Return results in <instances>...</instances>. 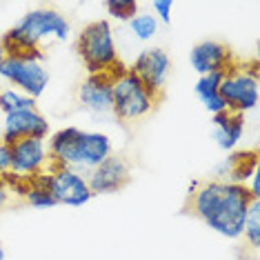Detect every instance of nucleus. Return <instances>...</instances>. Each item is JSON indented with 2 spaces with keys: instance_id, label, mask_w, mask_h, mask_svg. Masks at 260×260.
Wrapping results in <instances>:
<instances>
[{
  "instance_id": "f257e3e1",
  "label": "nucleus",
  "mask_w": 260,
  "mask_h": 260,
  "mask_svg": "<svg viewBox=\"0 0 260 260\" xmlns=\"http://www.w3.org/2000/svg\"><path fill=\"white\" fill-rule=\"evenodd\" d=\"M253 200L256 198L251 196L247 185L222 180H198L189 189L182 211L203 220L216 234L236 240L242 236Z\"/></svg>"
},
{
  "instance_id": "f03ea898",
  "label": "nucleus",
  "mask_w": 260,
  "mask_h": 260,
  "mask_svg": "<svg viewBox=\"0 0 260 260\" xmlns=\"http://www.w3.org/2000/svg\"><path fill=\"white\" fill-rule=\"evenodd\" d=\"M67 18L58 14L56 9H34L20 18L16 27H11L0 40L5 56L7 58H25V60L40 62L45 58L40 43L47 38L67 40L69 38Z\"/></svg>"
},
{
  "instance_id": "7ed1b4c3",
  "label": "nucleus",
  "mask_w": 260,
  "mask_h": 260,
  "mask_svg": "<svg viewBox=\"0 0 260 260\" xmlns=\"http://www.w3.org/2000/svg\"><path fill=\"white\" fill-rule=\"evenodd\" d=\"M111 153V143L105 134L82 132L78 127H64L49 140L51 162L58 167L93 169Z\"/></svg>"
},
{
  "instance_id": "20e7f679",
  "label": "nucleus",
  "mask_w": 260,
  "mask_h": 260,
  "mask_svg": "<svg viewBox=\"0 0 260 260\" xmlns=\"http://www.w3.org/2000/svg\"><path fill=\"white\" fill-rule=\"evenodd\" d=\"M76 54L85 64V69L91 74L109 72L120 64L114 45V34L107 20H93L80 29L76 38Z\"/></svg>"
},
{
  "instance_id": "39448f33",
  "label": "nucleus",
  "mask_w": 260,
  "mask_h": 260,
  "mask_svg": "<svg viewBox=\"0 0 260 260\" xmlns=\"http://www.w3.org/2000/svg\"><path fill=\"white\" fill-rule=\"evenodd\" d=\"M111 111L120 122H136L143 120L158 107V100L145 89V85L138 80V76H134L127 69V74H122L120 78L114 82L111 89Z\"/></svg>"
},
{
  "instance_id": "423d86ee",
  "label": "nucleus",
  "mask_w": 260,
  "mask_h": 260,
  "mask_svg": "<svg viewBox=\"0 0 260 260\" xmlns=\"http://www.w3.org/2000/svg\"><path fill=\"white\" fill-rule=\"evenodd\" d=\"M220 98L224 107L236 114H245L258 105V62H236L220 80Z\"/></svg>"
},
{
  "instance_id": "0eeeda50",
  "label": "nucleus",
  "mask_w": 260,
  "mask_h": 260,
  "mask_svg": "<svg viewBox=\"0 0 260 260\" xmlns=\"http://www.w3.org/2000/svg\"><path fill=\"white\" fill-rule=\"evenodd\" d=\"M129 72L138 76V80L145 85V89L151 93L158 103L165 98V85H167L169 72H171V60L167 51L160 47H149V49L140 51Z\"/></svg>"
},
{
  "instance_id": "6e6552de",
  "label": "nucleus",
  "mask_w": 260,
  "mask_h": 260,
  "mask_svg": "<svg viewBox=\"0 0 260 260\" xmlns=\"http://www.w3.org/2000/svg\"><path fill=\"white\" fill-rule=\"evenodd\" d=\"M0 78H5L9 85L18 87L25 96L36 100L43 96V91L49 85V72L36 60H25V58H7L5 56L0 64Z\"/></svg>"
},
{
  "instance_id": "1a4fd4ad",
  "label": "nucleus",
  "mask_w": 260,
  "mask_h": 260,
  "mask_svg": "<svg viewBox=\"0 0 260 260\" xmlns=\"http://www.w3.org/2000/svg\"><path fill=\"white\" fill-rule=\"evenodd\" d=\"M122 74H127L125 64H118V67L109 69L103 74H91L82 85L78 87V100L85 109L93 111V114H107L111 111V89H114V82L120 78Z\"/></svg>"
},
{
  "instance_id": "9d476101",
  "label": "nucleus",
  "mask_w": 260,
  "mask_h": 260,
  "mask_svg": "<svg viewBox=\"0 0 260 260\" xmlns=\"http://www.w3.org/2000/svg\"><path fill=\"white\" fill-rule=\"evenodd\" d=\"M129 182H132L129 162L122 156H114V153H109L103 162L96 165L89 171V178H87V185H89L93 196L122 191Z\"/></svg>"
},
{
  "instance_id": "9b49d317",
  "label": "nucleus",
  "mask_w": 260,
  "mask_h": 260,
  "mask_svg": "<svg viewBox=\"0 0 260 260\" xmlns=\"http://www.w3.org/2000/svg\"><path fill=\"white\" fill-rule=\"evenodd\" d=\"M49 174H51L49 191H51V196H54V200L58 205L82 207L93 198L87 180L82 178L76 169L58 167V165H54V169H51Z\"/></svg>"
},
{
  "instance_id": "f8f14e48",
  "label": "nucleus",
  "mask_w": 260,
  "mask_h": 260,
  "mask_svg": "<svg viewBox=\"0 0 260 260\" xmlns=\"http://www.w3.org/2000/svg\"><path fill=\"white\" fill-rule=\"evenodd\" d=\"M49 134V122L40 114L38 109H27V111H16V114L5 116V129H3V140L5 145H14L25 138H38L45 140Z\"/></svg>"
},
{
  "instance_id": "ddd939ff",
  "label": "nucleus",
  "mask_w": 260,
  "mask_h": 260,
  "mask_svg": "<svg viewBox=\"0 0 260 260\" xmlns=\"http://www.w3.org/2000/svg\"><path fill=\"white\" fill-rule=\"evenodd\" d=\"M189 60H191V67L200 76L214 72H229L238 62L234 58V51L229 49V45L220 43V40H203V43H198L191 49Z\"/></svg>"
},
{
  "instance_id": "4468645a",
  "label": "nucleus",
  "mask_w": 260,
  "mask_h": 260,
  "mask_svg": "<svg viewBox=\"0 0 260 260\" xmlns=\"http://www.w3.org/2000/svg\"><path fill=\"white\" fill-rule=\"evenodd\" d=\"M47 147L45 140L38 138H25L18 143L9 145V169L20 176L38 174L40 167L47 162Z\"/></svg>"
},
{
  "instance_id": "2eb2a0df",
  "label": "nucleus",
  "mask_w": 260,
  "mask_h": 260,
  "mask_svg": "<svg viewBox=\"0 0 260 260\" xmlns=\"http://www.w3.org/2000/svg\"><path fill=\"white\" fill-rule=\"evenodd\" d=\"M214 122V138L220 149L229 151L238 145L242 132H245V114H236V111L224 109L220 114L211 116Z\"/></svg>"
},
{
  "instance_id": "dca6fc26",
  "label": "nucleus",
  "mask_w": 260,
  "mask_h": 260,
  "mask_svg": "<svg viewBox=\"0 0 260 260\" xmlns=\"http://www.w3.org/2000/svg\"><path fill=\"white\" fill-rule=\"evenodd\" d=\"M227 72H214V74H207V76H200L198 82H196V96L200 98V103L205 105V109L209 111L211 116L220 114L227 107H224L222 98H220V80Z\"/></svg>"
},
{
  "instance_id": "f3484780",
  "label": "nucleus",
  "mask_w": 260,
  "mask_h": 260,
  "mask_svg": "<svg viewBox=\"0 0 260 260\" xmlns=\"http://www.w3.org/2000/svg\"><path fill=\"white\" fill-rule=\"evenodd\" d=\"M224 167H227V174L232 176V180H227V182L247 185V180L258 171V153L253 149L251 151H238V153H234V156L227 158Z\"/></svg>"
},
{
  "instance_id": "a211bd4d",
  "label": "nucleus",
  "mask_w": 260,
  "mask_h": 260,
  "mask_svg": "<svg viewBox=\"0 0 260 260\" xmlns=\"http://www.w3.org/2000/svg\"><path fill=\"white\" fill-rule=\"evenodd\" d=\"M0 109L7 114H16V111H27V109H36V100L25 96L20 91L14 89H3L0 91Z\"/></svg>"
},
{
  "instance_id": "6ab92c4d",
  "label": "nucleus",
  "mask_w": 260,
  "mask_h": 260,
  "mask_svg": "<svg viewBox=\"0 0 260 260\" xmlns=\"http://www.w3.org/2000/svg\"><path fill=\"white\" fill-rule=\"evenodd\" d=\"M129 27H132L134 36L138 40H149L158 31V18L151 14H140L129 20Z\"/></svg>"
},
{
  "instance_id": "aec40b11",
  "label": "nucleus",
  "mask_w": 260,
  "mask_h": 260,
  "mask_svg": "<svg viewBox=\"0 0 260 260\" xmlns=\"http://www.w3.org/2000/svg\"><path fill=\"white\" fill-rule=\"evenodd\" d=\"M258 211H260V200H253L251 207H249V216H247V222H245V238L249 240L251 249H258L260 247V222H258Z\"/></svg>"
},
{
  "instance_id": "412c9836",
  "label": "nucleus",
  "mask_w": 260,
  "mask_h": 260,
  "mask_svg": "<svg viewBox=\"0 0 260 260\" xmlns=\"http://www.w3.org/2000/svg\"><path fill=\"white\" fill-rule=\"evenodd\" d=\"M109 16H114L118 20H132L138 16V3L136 0H109L107 3Z\"/></svg>"
},
{
  "instance_id": "4be33fe9",
  "label": "nucleus",
  "mask_w": 260,
  "mask_h": 260,
  "mask_svg": "<svg viewBox=\"0 0 260 260\" xmlns=\"http://www.w3.org/2000/svg\"><path fill=\"white\" fill-rule=\"evenodd\" d=\"M27 196V203L31 207H38V209H47V207H56L58 203L54 200V196H51V191L47 187H40V185H34L25 191Z\"/></svg>"
},
{
  "instance_id": "5701e85b",
  "label": "nucleus",
  "mask_w": 260,
  "mask_h": 260,
  "mask_svg": "<svg viewBox=\"0 0 260 260\" xmlns=\"http://www.w3.org/2000/svg\"><path fill=\"white\" fill-rule=\"evenodd\" d=\"M171 9H174V3H171V0H156V3H153V11H156L158 18L162 22L171 20Z\"/></svg>"
},
{
  "instance_id": "b1692460",
  "label": "nucleus",
  "mask_w": 260,
  "mask_h": 260,
  "mask_svg": "<svg viewBox=\"0 0 260 260\" xmlns=\"http://www.w3.org/2000/svg\"><path fill=\"white\" fill-rule=\"evenodd\" d=\"M9 169V147L0 140V171Z\"/></svg>"
},
{
  "instance_id": "393cba45",
  "label": "nucleus",
  "mask_w": 260,
  "mask_h": 260,
  "mask_svg": "<svg viewBox=\"0 0 260 260\" xmlns=\"http://www.w3.org/2000/svg\"><path fill=\"white\" fill-rule=\"evenodd\" d=\"M3 60H5V51H3V47H0V64H3Z\"/></svg>"
},
{
  "instance_id": "a878e982",
  "label": "nucleus",
  "mask_w": 260,
  "mask_h": 260,
  "mask_svg": "<svg viewBox=\"0 0 260 260\" xmlns=\"http://www.w3.org/2000/svg\"><path fill=\"white\" fill-rule=\"evenodd\" d=\"M0 260H5V249L3 247H0Z\"/></svg>"
}]
</instances>
